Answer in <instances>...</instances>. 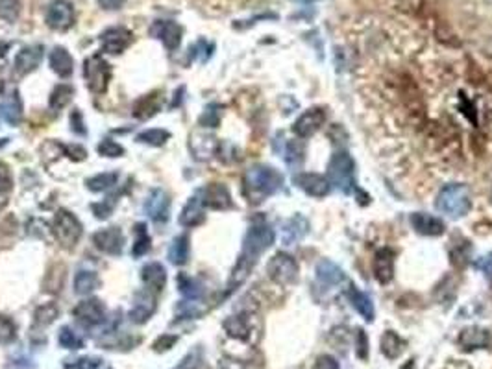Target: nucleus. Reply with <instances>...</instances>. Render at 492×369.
<instances>
[{
    "mask_svg": "<svg viewBox=\"0 0 492 369\" xmlns=\"http://www.w3.org/2000/svg\"><path fill=\"white\" fill-rule=\"evenodd\" d=\"M274 239H276L274 231L266 224L252 225L248 233H246L245 242H242L241 255H239L235 266L231 269L230 281H228V294H231L233 290L239 288L248 279V275L252 274V269L257 264L259 257L274 244Z\"/></svg>",
    "mask_w": 492,
    "mask_h": 369,
    "instance_id": "nucleus-1",
    "label": "nucleus"
},
{
    "mask_svg": "<svg viewBox=\"0 0 492 369\" xmlns=\"http://www.w3.org/2000/svg\"><path fill=\"white\" fill-rule=\"evenodd\" d=\"M283 177L272 166H252L245 174V196L252 205L263 203L268 196L276 194L280 190Z\"/></svg>",
    "mask_w": 492,
    "mask_h": 369,
    "instance_id": "nucleus-2",
    "label": "nucleus"
},
{
    "mask_svg": "<svg viewBox=\"0 0 492 369\" xmlns=\"http://www.w3.org/2000/svg\"><path fill=\"white\" fill-rule=\"evenodd\" d=\"M328 181L341 190L344 194H350L356 187V165L348 152H335L328 165Z\"/></svg>",
    "mask_w": 492,
    "mask_h": 369,
    "instance_id": "nucleus-3",
    "label": "nucleus"
},
{
    "mask_svg": "<svg viewBox=\"0 0 492 369\" xmlns=\"http://www.w3.org/2000/svg\"><path fill=\"white\" fill-rule=\"evenodd\" d=\"M437 209L450 218H462L470 210V194L461 183L446 184L437 196Z\"/></svg>",
    "mask_w": 492,
    "mask_h": 369,
    "instance_id": "nucleus-4",
    "label": "nucleus"
},
{
    "mask_svg": "<svg viewBox=\"0 0 492 369\" xmlns=\"http://www.w3.org/2000/svg\"><path fill=\"white\" fill-rule=\"evenodd\" d=\"M52 233H54L56 240L60 242L63 248L70 250L80 242L82 236V224L80 220L76 218L69 210H58L52 222Z\"/></svg>",
    "mask_w": 492,
    "mask_h": 369,
    "instance_id": "nucleus-5",
    "label": "nucleus"
},
{
    "mask_svg": "<svg viewBox=\"0 0 492 369\" xmlns=\"http://www.w3.org/2000/svg\"><path fill=\"white\" fill-rule=\"evenodd\" d=\"M84 78L91 93L102 95L111 80V65L102 55H91L84 63Z\"/></svg>",
    "mask_w": 492,
    "mask_h": 369,
    "instance_id": "nucleus-6",
    "label": "nucleus"
},
{
    "mask_svg": "<svg viewBox=\"0 0 492 369\" xmlns=\"http://www.w3.org/2000/svg\"><path fill=\"white\" fill-rule=\"evenodd\" d=\"M266 271H268V277L278 285H291L298 277V264L291 255L276 253L268 260Z\"/></svg>",
    "mask_w": 492,
    "mask_h": 369,
    "instance_id": "nucleus-7",
    "label": "nucleus"
},
{
    "mask_svg": "<svg viewBox=\"0 0 492 369\" xmlns=\"http://www.w3.org/2000/svg\"><path fill=\"white\" fill-rule=\"evenodd\" d=\"M45 20L46 26L52 30H69L70 26L75 25V6L70 4L69 0H52L51 4L46 6Z\"/></svg>",
    "mask_w": 492,
    "mask_h": 369,
    "instance_id": "nucleus-8",
    "label": "nucleus"
},
{
    "mask_svg": "<svg viewBox=\"0 0 492 369\" xmlns=\"http://www.w3.org/2000/svg\"><path fill=\"white\" fill-rule=\"evenodd\" d=\"M131 37H134L131 32L124 26H111L101 35L102 51L111 55L122 54L131 45Z\"/></svg>",
    "mask_w": 492,
    "mask_h": 369,
    "instance_id": "nucleus-9",
    "label": "nucleus"
},
{
    "mask_svg": "<svg viewBox=\"0 0 492 369\" xmlns=\"http://www.w3.org/2000/svg\"><path fill=\"white\" fill-rule=\"evenodd\" d=\"M150 35L154 39L161 41L163 46L167 51H176L181 43V35H183V30L181 26L174 20H154L150 26Z\"/></svg>",
    "mask_w": 492,
    "mask_h": 369,
    "instance_id": "nucleus-10",
    "label": "nucleus"
},
{
    "mask_svg": "<svg viewBox=\"0 0 492 369\" xmlns=\"http://www.w3.org/2000/svg\"><path fill=\"white\" fill-rule=\"evenodd\" d=\"M196 196L200 198L202 205H204V207H209V209L226 210L233 207L230 190L226 189V184L222 183L207 184V187H204Z\"/></svg>",
    "mask_w": 492,
    "mask_h": 369,
    "instance_id": "nucleus-11",
    "label": "nucleus"
},
{
    "mask_svg": "<svg viewBox=\"0 0 492 369\" xmlns=\"http://www.w3.org/2000/svg\"><path fill=\"white\" fill-rule=\"evenodd\" d=\"M156 309L157 303L156 297H154V292L143 290V292H137L134 301H131V309L130 312H128V318H130V321H134V323L143 325L154 316Z\"/></svg>",
    "mask_w": 492,
    "mask_h": 369,
    "instance_id": "nucleus-12",
    "label": "nucleus"
},
{
    "mask_svg": "<svg viewBox=\"0 0 492 369\" xmlns=\"http://www.w3.org/2000/svg\"><path fill=\"white\" fill-rule=\"evenodd\" d=\"M72 316L84 327H96L105 321V309L98 300H84L72 309Z\"/></svg>",
    "mask_w": 492,
    "mask_h": 369,
    "instance_id": "nucleus-13",
    "label": "nucleus"
},
{
    "mask_svg": "<svg viewBox=\"0 0 492 369\" xmlns=\"http://www.w3.org/2000/svg\"><path fill=\"white\" fill-rule=\"evenodd\" d=\"M93 244L105 255H121L124 250V235L119 227H105L93 235Z\"/></svg>",
    "mask_w": 492,
    "mask_h": 369,
    "instance_id": "nucleus-14",
    "label": "nucleus"
},
{
    "mask_svg": "<svg viewBox=\"0 0 492 369\" xmlns=\"http://www.w3.org/2000/svg\"><path fill=\"white\" fill-rule=\"evenodd\" d=\"M145 210L156 224H165L167 220L171 218V200H169L165 190H150V194L145 201Z\"/></svg>",
    "mask_w": 492,
    "mask_h": 369,
    "instance_id": "nucleus-15",
    "label": "nucleus"
},
{
    "mask_svg": "<svg viewBox=\"0 0 492 369\" xmlns=\"http://www.w3.org/2000/svg\"><path fill=\"white\" fill-rule=\"evenodd\" d=\"M324 122H326V113H324V109H321V107H311V109H307L306 113H302V115L298 116L294 126H292V131H294L298 137H302V139H307V137H311L315 131L321 130L322 126H324Z\"/></svg>",
    "mask_w": 492,
    "mask_h": 369,
    "instance_id": "nucleus-16",
    "label": "nucleus"
},
{
    "mask_svg": "<svg viewBox=\"0 0 492 369\" xmlns=\"http://www.w3.org/2000/svg\"><path fill=\"white\" fill-rule=\"evenodd\" d=\"M294 183H297L298 189H302L306 194L313 196V198H324V196L330 194V189H332V183L328 181V177L321 174H309V172L298 174L294 177Z\"/></svg>",
    "mask_w": 492,
    "mask_h": 369,
    "instance_id": "nucleus-17",
    "label": "nucleus"
},
{
    "mask_svg": "<svg viewBox=\"0 0 492 369\" xmlns=\"http://www.w3.org/2000/svg\"><path fill=\"white\" fill-rule=\"evenodd\" d=\"M45 55V46L43 45H28L20 48L19 54L15 55V70L19 74H28L34 72L41 65Z\"/></svg>",
    "mask_w": 492,
    "mask_h": 369,
    "instance_id": "nucleus-18",
    "label": "nucleus"
},
{
    "mask_svg": "<svg viewBox=\"0 0 492 369\" xmlns=\"http://www.w3.org/2000/svg\"><path fill=\"white\" fill-rule=\"evenodd\" d=\"M141 279L145 283L146 290H150L154 294H160L167 285L165 266L160 264V262H148L141 269Z\"/></svg>",
    "mask_w": 492,
    "mask_h": 369,
    "instance_id": "nucleus-19",
    "label": "nucleus"
},
{
    "mask_svg": "<svg viewBox=\"0 0 492 369\" xmlns=\"http://www.w3.org/2000/svg\"><path fill=\"white\" fill-rule=\"evenodd\" d=\"M411 225L413 229L426 236H441L444 233V222L437 216L426 215V213H415L411 215Z\"/></svg>",
    "mask_w": 492,
    "mask_h": 369,
    "instance_id": "nucleus-20",
    "label": "nucleus"
},
{
    "mask_svg": "<svg viewBox=\"0 0 492 369\" xmlns=\"http://www.w3.org/2000/svg\"><path fill=\"white\" fill-rule=\"evenodd\" d=\"M374 275H376V279L382 285L391 283L392 275H394V251L389 250V248H382V250L376 251V257H374Z\"/></svg>",
    "mask_w": 492,
    "mask_h": 369,
    "instance_id": "nucleus-21",
    "label": "nucleus"
},
{
    "mask_svg": "<svg viewBox=\"0 0 492 369\" xmlns=\"http://www.w3.org/2000/svg\"><path fill=\"white\" fill-rule=\"evenodd\" d=\"M459 344L462 345V349H485L492 344V336L487 329L481 327H468L459 336Z\"/></svg>",
    "mask_w": 492,
    "mask_h": 369,
    "instance_id": "nucleus-22",
    "label": "nucleus"
},
{
    "mask_svg": "<svg viewBox=\"0 0 492 369\" xmlns=\"http://www.w3.org/2000/svg\"><path fill=\"white\" fill-rule=\"evenodd\" d=\"M316 279L322 286H337L344 281V271H342L332 260H321L316 264Z\"/></svg>",
    "mask_w": 492,
    "mask_h": 369,
    "instance_id": "nucleus-23",
    "label": "nucleus"
},
{
    "mask_svg": "<svg viewBox=\"0 0 492 369\" xmlns=\"http://www.w3.org/2000/svg\"><path fill=\"white\" fill-rule=\"evenodd\" d=\"M51 67L60 78H69L75 72V60L63 46H56L51 52Z\"/></svg>",
    "mask_w": 492,
    "mask_h": 369,
    "instance_id": "nucleus-24",
    "label": "nucleus"
},
{
    "mask_svg": "<svg viewBox=\"0 0 492 369\" xmlns=\"http://www.w3.org/2000/svg\"><path fill=\"white\" fill-rule=\"evenodd\" d=\"M206 215H204V205H202L200 198L195 196L191 200L187 201V205L183 207L180 215V224L183 227H196V225L204 224Z\"/></svg>",
    "mask_w": 492,
    "mask_h": 369,
    "instance_id": "nucleus-25",
    "label": "nucleus"
},
{
    "mask_svg": "<svg viewBox=\"0 0 492 369\" xmlns=\"http://www.w3.org/2000/svg\"><path fill=\"white\" fill-rule=\"evenodd\" d=\"M307 231H309V222L300 215L294 216V218H291L283 225V244H297L298 240H302L307 235Z\"/></svg>",
    "mask_w": 492,
    "mask_h": 369,
    "instance_id": "nucleus-26",
    "label": "nucleus"
},
{
    "mask_svg": "<svg viewBox=\"0 0 492 369\" xmlns=\"http://www.w3.org/2000/svg\"><path fill=\"white\" fill-rule=\"evenodd\" d=\"M98 286H101V279H98L96 271H91V269H80V271L75 275L76 294L87 295L91 294V292H95Z\"/></svg>",
    "mask_w": 492,
    "mask_h": 369,
    "instance_id": "nucleus-27",
    "label": "nucleus"
},
{
    "mask_svg": "<svg viewBox=\"0 0 492 369\" xmlns=\"http://www.w3.org/2000/svg\"><path fill=\"white\" fill-rule=\"evenodd\" d=\"M189 236L180 235L172 240L171 248H169V260L176 266H183L189 260Z\"/></svg>",
    "mask_w": 492,
    "mask_h": 369,
    "instance_id": "nucleus-28",
    "label": "nucleus"
},
{
    "mask_svg": "<svg viewBox=\"0 0 492 369\" xmlns=\"http://www.w3.org/2000/svg\"><path fill=\"white\" fill-rule=\"evenodd\" d=\"M189 148L193 150L196 159H209L211 155L216 150V140L213 137H200V135H193V140L189 142Z\"/></svg>",
    "mask_w": 492,
    "mask_h": 369,
    "instance_id": "nucleus-29",
    "label": "nucleus"
},
{
    "mask_svg": "<svg viewBox=\"0 0 492 369\" xmlns=\"http://www.w3.org/2000/svg\"><path fill=\"white\" fill-rule=\"evenodd\" d=\"M350 301L351 304H354V309H356L363 318H365V321H372V319H374V314H376V312H374V303H372V300L365 294V292H359V290L351 288Z\"/></svg>",
    "mask_w": 492,
    "mask_h": 369,
    "instance_id": "nucleus-30",
    "label": "nucleus"
},
{
    "mask_svg": "<svg viewBox=\"0 0 492 369\" xmlns=\"http://www.w3.org/2000/svg\"><path fill=\"white\" fill-rule=\"evenodd\" d=\"M224 330L231 338L237 340H246L250 336V323L246 316H230V318L224 321Z\"/></svg>",
    "mask_w": 492,
    "mask_h": 369,
    "instance_id": "nucleus-31",
    "label": "nucleus"
},
{
    "mask_svg": "<svg viewBox=\"0 0 492 369\" xmlns=\"http://www.w3.org/2000/svg\"><path fill=\"white\" fill-rule=\"evenodd\" d=\"M403 347H406V342H403L400 336L394 333V330H387L382 338V353L385 354L387 358H398L402 354Z\"/></svg>",
    "mask_w": 492,
    "mask_h": 369,
    "instance_id": "nucleus-32",
    "label": "nucleus"
},
{
    "mask_svg": "<svg viewBox=\"0 0 492 369\" xmlns=\"http://www.w3.org/2000/svg\"><path fill=\"white\" fill-rule=\"evenodd\" d=\"M2 115H4V119L8 120L11 126L20 124V120H22V102H20V96L17 90L8 98V102L2 105Z\"/></svg>",
    "mask_w": 492,
    "mask_h": 369,
    "instance_id": "nucleus-33",
    "label": "nucleus"
},
{
    "mask_svg": "<svg viewBox=\"0 0 492 369\" xmlns=\"http://www.w3.org/2000/svg\"><path fill=\"white\" fill-rule=\"evenodd\" d=\"M117 181H119L117 172H104V174H96L89 177L86 184L87 189L93 190V192H104V190H110L113 184H117Z\"/></svg>",
    "mask_w": 492,
    "mask_h": 369,
    "instance_id": "nucleus-34",
    "label": "nucleus"
},
{
    "mask_svg": "<svg viewBox=\"0 0 492 369\" xmlns=\"http://www.w3.org/2000/svg\"><path fill=\"white\" fill-rule=\"evenodd\" d=\"M160 107H161V100L156 93V95H148L145 96L141 102H137L136 111H134V113H136L137 119H150L152 115H156L157 111H160Z\"/></svg>",
    "mask_w": 492,
    "mask_h": 369,
    "instance_id": "nucleus-35",
    "label": "nucleus"
},
{
    "mask_svg": "<svg viewBox=\"0 0 492 369\" xmlns=\"http://www.w3.org/2000/svg\"><path fill=\"white\" fill-rule=\"evenodd\" d=\"M150 251V235L146 231L145 224H137L136 225V242L131 246V255L139 259L143 255H146Z\"/></svg>",
    "mask_w": 492,
    "mask_h": 369,
    "instance_id": "nucleus-36",
    "label": "nucleus"
},
{
    "mask_svg": "<svg viewBox=\"0 0 492 369\" xmlns=\"http://www.w3.org/2000/svg\"><path fill=\"white\" fill-rule=\"evenodd\" d=\"M58 342H60V345L63 349L69 351H78L84 347V338H82L75 329L67 327V325L65 327H61L60 333H58Z\"/></svg>",
    "mask_w": 492,
    "mask_h": 369,
    "instance_id": "nucleus-37",
    "label": "nucleus"
},
{
    "mask_svg": "<svg viewBox=\"0 0 492 369\" xmlns=\"http://www.w3.org/2000/svg\"><path fill=\"white\" fill-rule=\"evenodd\" d=\"M72 95H75V89H72L70 85H67V83L58 85V87L52 90L51 102H48V104H51V109H54V111L63 109V107H65V105L70 102Z\"/></svg>",
    "mask_w": 492,
    "mask_h": 369,
    "instance_id": "nucleus-38",
    "label": "nucleus"
},
{
    "mask_svg": "<svg viewBox=\"0 0 492 369\" xmlns=\"http://www.w3.org/2000/svg\"><path fill=\"white\" fill-rule=\"evenodd\" d=\"M178 288H180V292L186 295L187 300H198L202 295V292H204L200 283L196 279H193V277H189V275H180V277H178Z\"/></svg>",
    "mask_w": 492,
    "mask_h": 369,
    "instance_id": "nucleus-39",
    "label": "nucleus"
},
{
    "mask_svg": "<svg viewBox=\"0 0 492 369\" xmlns=\"http://www.w3.org/2000/svg\"><path fill=\"white\" fill-rule=\"evenodd\" d=\"M171 139V133L167 130H146L137 135V140L148 146H163Z\"/></svg>",
    "mask_w": 492,
    "mask_h": 369,
    "instance_id": "nucleus-40",
    "label": "nucleus"
},
{
    "mask_svg": "<svg viewBox=\"0 0 492 369\" xmlns=\"http://www.w3.org/2000/svg\"><path fill=\"white\" fill-rule=\"evenodd\" d=\"M22 4L20 0H0V19L6 22H15L20 17Z\"/></svg>",
    "mask_w": 492,
    "mask_h": 369,
    "instance_id": "nucleus-41",
    "label": "nucleus"
},
{
    "mask_svg": "<svg viewBox=\"0 0 492 369\" xmlns=\"http://www.w3.org/2000/svg\"><path fill=\"white\" fill-rule=\"evenodd\" d=\"M58 314H60V309H58L56 304L52 303L43 304V307H39L37 312H35V325H43V327H46V325H51L52 321L58 318Z\"/></svg>",
    "mask_w": 492,
    "mask_h": 369,
    "instance_id": "nucleus-42",
    "label": "nucleus"
},
{
    "mask_svg": "<svg viewBox=\"0 0 492 369\" xmlns=\"http://www.w3.org/2000/svg\"><path fill=\"white\" fill-rule=\"evenodd\" d=\"M219 122H221V107L216 104L207 105L200 116V126H204V128H216Z\"/></svg>",
    "mask_w": 492,
    "mask_h": 369,
    "instance_id": "nucleus-43",
    "label": "nucleus"
},
{
    "mask_svg": "<svg viewBox=\"0 0 492 369\" xmlns=\"http://www.w3.org/2000/svg\"><path fill=\"white\" fill-rule=\"evenodd\" d=\"M17 327L10 318L0 314V344H10L15 340Z\"/></svg>",
    "mask_w": 492,
    "mask_h": 369,
    "instance_id": "nucleus-44",
    "label": "nucleus"
},
{
    "mask_svg": "<svg viewBox=\"0 0 492 369\" xmlns=\"http://www.w3.org/2000/svg\"><path fill=\"white\" fill-rule=\"evenodd\" d=\"M98 154L104 155V157H122L124 155V148L117 140L104 139L98 145Z\"/></svg>",
    "mask_w": 492,
    "mask_h": 369,
    "instance_id": "nucleus-45",
    "label": "nucleus"
},
{
    "mask_svg": "<svg viewBox=\"0 0 492 369\" xmlns=\"http://www.w3.org/2000/svg\"><path fill=\"white\" fill-rule=\"evenodd\" d=\"M302 159H304V146L297 140H289L285 148V161L289 165H297Z\"/></svg>",
    "mask_w": 492,
    "mask_h": 369,
    "instance_id": "nucleus-46",
    "label": "nucleus"
},
{
    "mask_svg": "<svg viewBox=\"0 0 492 369\" xmlns=\"http://www.w3.org/2000/svg\"><path fill=\"white\" fill-rule=\"evenodd\" d=\"M174 369H206V364H204V358H202L200 351L196 349L193 353H189L186 358L181 360L178 368Z\"/></svg>",
    "mask_w": 492,
    "mask_h": 369,
    "instance_id": "nucleus-47",
    "label": "nucleus"
},
{
    "mask_svg": "<svg viewBox=\"0 0 492 369\" xmlns=\"http://www.w3.org/2000/svg\"><path fill=\"white\" fill-rule=\"evenodd\" d=\"M113 207H115V200H113V198H108V200H104L102 203H95L91 209H93L96 218L104 220L113 213Z\"/></svg>",
    "mask_w": 492,
    "mask_h": 369,
    "instance_id": "nucleus-48",
    "label": "nucleus"
},
{
    "mask_svg": "<svg viewBox=\"0 0 492 369\" xmlns=\"http://www.w3.org/2000/svg\"><path fill=\"white\" fill-rule=\"evenodd\" d=\"M84 119H82V115H80V111L78 109H75L72 113H70V130L75 131V133H78V135H86L87 133V130L84 128Z\"/></svg>",
    "mask_w": 492,
    "mask_h": 369,
    "instance_id": "nucleus-49",
    "label": "nucleus"
},
{
    "mask_svg": "<svg viewBox=\"0 0 492 369\" xmlns=\"http://www.w3.org/2000/svg\"><path fill=\"white\" fill-rule=\"evenodd\" d=\"M313 369H339V362L333 356H330V354H321L316 358Z\"/></svg>",
    "mask_w": 492,
    "mask_h": 369,
    "instance_id": "nucleus-50",
    "label": "nucleus"
},
{
    "mask_svg": "<svg viewBox=\"0 0 492 369\" xmlns=\"http://www.w3.org/2000/svg\"><path fill=\"white\" fill-rule=\"evenodd\" d=\"M357 356L363 360L368 356V340H367V335H365V330L363 329L357 333Z\"/></svg>",
    "mask_w": 492,
    "mask_h": 369,
    "instance_id": "nucleus-51",
    "label": "nucleus"
},
{
    "mask_svg": "<svg viewBox=\"0 0 492 369\" xmlns=\"http://www.w3.org/2000/svg\"><path fill=\"white\" fill-rule=\"evenodd\" d=\"M178 342V338L172 335H163L161 338L156 340V344H154V349L156 351H169L172 347V345Z\"/></svg>",
    "mask_w": 492,
    "mask_h": 369,
    "instance_id": "nucleus-52",
    "label": "nucleus"
},
{
    "mask_svg": "<svg viewBox=\"0 0 492 369\" xmlns=\"http://www.w3.org/2000/svg\"><path fill=\"white\" fill-rule=\"evenodd\" d=\"M476 266L479 269H481L483 274H485V277H487L488 281H492V253L487 255V257H483L479 262H476Z\"/></svg>",
    "mask_w": 492,
    "mask_h": 369,
    "instance_id": "nucleus-53",
    "label": "nucleus"
},
{
    "mask_svg": "<svg viewBox=\"0 0 492 369\" xmlns=\"http://www.w3.org/2000/svg\"><path fill=\"white\" fill-rule=\"evenodd\" d=\"M98 2V6H101L102 10H121L122 6H124L126 0H96Z\"/></svg>",
    "mask_w": 492,
    "mask_h": 369,
    "instance_id": "nucleus-54",
    "label": "nucleus"
},
{
    "mask_svg": "<svg viewBox=\"0 0 492 369\" xmlns=\"http://www.w3.org/2000/svg\"><path fill=\"white\" fill-rule=\"evenodd\" d=\"M102 368H104V365H102ZM102 368H98V369H102ZM105 369H110V368H105Z\"/></svg>",
    "mask_w": 492,
    "mask_h": 369,
    "instance_id": "nucleus-55",
    "label": "nucleus"
}]
</instances>
